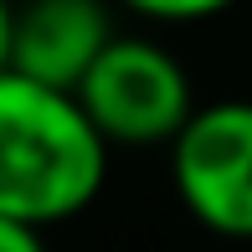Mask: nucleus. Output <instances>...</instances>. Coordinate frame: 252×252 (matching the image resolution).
Listing matches in <instances>:
<instances>
[{"label":"nucleus","mask_w":252,"mask_h":252,"mask_svg":"<svg viewBox=\"0 0 252 252\" xmlns=\"http://www.w3.org/2000/svg\"><path fill=\"white\" fill-rule=\"evenodd\" d=\"M0 252H47L36 221H21V216H0Z\"/></svg>","instance_id":"nucleus-6"},{"label":"nucleus","mask_w":252,"mask_h":252,"mask_svg":"<svg viewBox=\"0 0 252 252\" xmlns=\"http://www.w3.org/2000/svg\"><path fill=\"white\" fill-rule=\"evenodd\" d=\"M77 98L108 144H165L196 113L180 62L144 36H113L77 83Z\"/></svg>","instance_id":"nucleus-2"},{"label":"nucleus","mask_w":252,"mask_h":252,"mask_svg":"<svg viewBox=\"0 0 252 252\" xmlns=\"http://www.w3.org/2000/svg\"><path fill=\"white\" fill-rule=\"evenodd\" d=\"M108 134L67 88L0 72V216L62 221L98 196Z\"/></svg>","instance_id":"nucleus-1"},{"label":"nucleus","mask_w":252,"mask_h":252,"mask_svg":"<svg viewBox=\"0 0 252 252\" xmlns=\"http://www.w3.org/2000/svg\"><path fill=\"white\" fill-rule=\"evenodd\" d=\"M108 41L113 26L103 0H26L5 16V72L77 93Z\"/></svg>","instance_id":"nucleus-4"},{"label":"nucleus","mask_w":252,"mask_h":252,"mask_svg":"<svg viewBox=\"0 0 252 252\" xmlns=\"http://www.w3.org/2000/svg\"><path fill=\"white\" fill-rule=\"evenodd\" d=\"M170 150L186 211L206 232L252 237V103L226 98L190 113Z\"/></svg>","instance_id":"nucleus-3"},{"label":"nucleus","mask_w":252,"mask_h":252,"mask_svg":"<svg viewBox=\"0 0 252 252\" xmlns=\"http://www.w3.org/2000/svg\"><path fill=\"white\" fill-rule=\"evenodd\" d=\"M124 5H134L139 16H155V21H201V16L226 10L232 0H124Z\"/></svg>","instance_id":"nucleus-5"}]
</instances>
